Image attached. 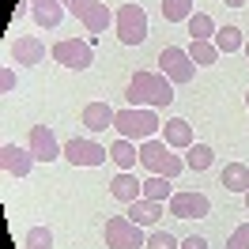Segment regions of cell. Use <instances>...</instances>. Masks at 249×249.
<instances>
[{
    "mask_svg": "<svg viewBox=\"0 0 249 249\" xmlns=\"http://www.w3.org/2000/svg\"><path fill=\"white\" fill-rule=\"evenodd\" d=\"M34 151L31 147H19V143H4L0 147V166H4V174L8 178H27V174L34 170Z\"/></svg>",
    "mask_w": 249,
    "mask_h": 249,
    "instance_id": "cell-11",
    "label": "cell"
},
{
    "mask_svg": "<svg viewBox=\"0 0 249 249\" xmlns=\"http://www.w3.org/2000/svg\"><path fill=\"white\" fill-rule=\"evenodd\" d=\"M147 249H181V242L170 231H151L147 234Z\"/></svg>",
    "mask_w": 249,
    "mask_h": 249,
    "instance_id": "cell-28",
    "label": "cell"
},
{
    "mask_svg": "<svg viewBox=\"0 0 249 249\" xmlns=\"http://www.w3.org/2000/svg\"><path fill=\"white\" fill-rule=\"evenodd\" d=\"M124 98H128V106L166 109V106H174V83L162 76V72L143 68V72H132L128 87H124Z\"/></svg>",
    "mask_w": 249,
    "mask_h": 249,
    "instance_id": "cell-1",
    "label": "cell"
},
{
    "mask_svg": "<svg viewBox=\"0 0 249 249\" xmlns=\"http://www.w3.org/2000/svg\"><path fill=\"white\" fill-rule=\"evenodd\" d=\"M223 4H227V8H246L249 0H223Z\"/></svg>",
    "mask_w": 249,
    "mask_h": 249,
    "instance_id": "cell-34",
    "label": "cell"
},
{
    "mask_svg": "<svg viewBox=\"0 0 249 249\" xmlns=\"http://www.w3.org/2000/svg\"><path fill=\"white\" fill-rule=\"evenodd\" d=\"M27 12H31V0H23V4H19L16 12H12V23H16V19H23V16H27Z\"/></svg>",
    "mask_w": 249,
    "mask_h": 249,
    "instance_id": "cell-33",
    "label": "cell"
},
{
    "mask_svg": "<svg viewBox=\"0 0 249 249\" xmlns=\"http://www.w3.org/2000/svg\"><path fill=\"white\" fill-rule=\"evenodd\" d=\"M102 238H106L109 249H147L143 227L132 223L128 215H109L106 223H102Z\"/></svg>",
    "mask_w": 249,
    "mask_h": 249,
    "instance_id": "cell-4",
    "label": "cell"
},
{
    "mask_svg": "<svg viewBox=\"0 0 249 249\" xmlns=\"http://www.w3.org/2000/svg\"><path fill=\"white\" fill-rule=\"evenodd\" d=\"M189 57H193V61H196V68H200V64H215L219 57H223V53H219V46L215 42H189Z\"/></svg>",
    "mask_w": 249,
    "mask_h": 249,
    "instance_id": "cell-26",
    "label": "cell"
},
{
    "mask_svg": "<svg viewBox=\"0 0 249 249\" xmlns=\"http://www.w3.org/2000/svg\"><path fill=\"white\" fill-rule=\"evenodd\" d=\"M109 159L117 162V170H136V162H140V143L117 136V140L109 143Z\"/></svg>",
    "mask_w": 249,
    "mask_h": 249,
    "instance_id": "cell-18",
    "label": "cell"
},
{
    "mask_svg": "<svg viewBox=\"0 0 249 249\" xmlns=\"http://www.w3.org/2000/svg\"><path fill=\"white\" fill-rule=\"evenodd\" d=\"M162 140L170 143L174 151H189V147H193V124L185 121V117H170V121L162 124Z\"/></svg>",
    "mask_w": 249,
    "mask_h": 249,
    "instance_id": "cell-17",
    "label": "cell"
},
{
    "mask_svg": "<svg viewBox=\"0 0 249 249\" xmlns=\"http://www.w3.org/2000/svg\"><path fill=\"white\" fill-rule=\"evenodd\" d=\"M246 109H249V91H246Z\"/></svg>",
    "mask_w": 249,
    "mask_h": 249,
    "instance_id": "cell-36",
    "label": "cell"
},
{
    "mask_svg": "<svg viewBox=\"0 0 249 249\" xmlns=\"http://www.w3.org/2000/svg\"><path fill=\"white\" fill-rule=\"evenodd\" d=\"M162 19L166 23H189L193 19V0H162Z\"/></svg>",
    "mask_w": 249,
    "mask_h": 249,
    "instance_id": "cell-25",
    "label": "cell"
},
{
    "mask_svg": "<svg viewBox=\"0 0 249 249\" xmlns=\"http://www.w3.org/2000/svg\"><path fill=\"white\" fill-rule=\"evenodd\" d=\"M23 249H53V231L49 227H31L23 238Z\"/></svg>",
    "mask_w": 249,
    "mask_h": 249,
    "instance_id": "cell-27",
    "label": "cell"
},
{
    "mask_svg": "<svg viewBox=\"0 0 249 249\" xmlns=\"http://www.w3.org/2000/svg\"><path fill=\"white\" fill-rule=\"evenodd\" d=\"M227 249H249V223H242V227H234V231H231Z\"/></svg>",
    "mask_w": 249,
    "mask_h": 249,
    "instance_id": "cell-29",
    "label": "cell"
},
{
    "mask_svg": "<svg viewBox=\"0 0 249 249\" xmlns=\"http://www.w3.org/2000/svg\"><path fill=\"white\" fill-rule=\"evenodd\" d=\"M106 159H109V147H102L98 140L72 136L64 143V162H72V166H102Z\"/></svg>",
    "mask_w": 249,
    "mask_h": 249,
    "instance_id": "cell-8",
    "label": "cell"
},
{
    "mask_svg": "<svg viewBox=\"0 0 249 249\" xmlns=\"http://www.w3.org/2000/svg\"><path fill=\"white\" fill-rule=\"evenodd\" d=\"M159 72L170 79L174 87H181V83H193V76H196V61L189 57L185 46H166L162 53H159Z\"/></svg>",
    "mask_w": 249,
    "mask_h": 249,
    "instance_id": "cell-6",
    "label": "cell"
},
{
    "mask_svg": "<svg viewBox=\"0 0 249 249\" xmlns=\"http://www.w3.org/2000/svg\"><path fill=\"white\" fill-rule=\"evenodd\" d=\"M219 46V53H238V49H246V34H242V27H234V23H227L223 31H215V38H212Z\"/></svg>",
    "mask_w": 249,
    "mask_h": 249,
    "instance_id": "cell-21",
    "label": "cell"
},
{
    "mask_svg": "<svg viewBox=\"0 0 249 249\" xmlns=\"http://www.w3.org/2000/svg\"><path fill=\"white\" fill-rule=\"evenodd\" d=\"M159 128H162V121H159V109H147V106L117 109V121H113V132H117V136H124V140H136V143L159 136Z\"/></svg>",
    "mask_w": 249,
    "mask_h": 249,
    "instance_id": "cell-2",
    "label": "cell"
},
{
    "mask_svg": "<svg viewBox=\"0 0 249 249\" xmlns=\"http://www.w3.org/2000/svg\"><path fill=\"white\" fill-rule=\"evenodd\" d=\"M49 57L61 64V68L83 72V68H91V64H94V49H91V42H83V38H61L57 46L49 49Z\"/></svg>",
    "mask_w": 249,
    "mask_h": 249,
    "instance_id": "cell-7",
    "label": "cell"
},
{
    "mask_svg": "<svg viewBox=\"0 0 249 249\" xmlns=\"http://www.w3.org/2000/svg\"><path fill=\"white\" fill-rule=\"evenodd\" d=\"M246 57H249V42H246Z\"/></svg>",
    "mask_w": 249,
    "mask_h": 249,
    "instance_id": "cell-37",
    "label": "cell"
},
{
    "mask_svg": "<svg viewBox=\"0 0 249 249\" xmlns=\"http://www.w3.org/2000/svg\"><path fill=\"white\" fill-rule=\"evenodd\" d=\"M166 212L174 219H208L212 215V200H208V193H174L166 200Z\"/></svg>",
    "mask_w": 249,
    "mask_h": 249,
    "instance_id": "cell-9",
    "label": "cell"
},
{
    "mask_svg": "<svg viewBox=\"0 0 249 249\" xmlns=\"http://www.w3.org/2000/svg\"><path fill=\"white\" fill-rule=\"evenodd\" d=\"M159 215H162V200H147V196H140L136 204H128V219L140 223V227H155Z\"/></svg>",
    "mask_w": 249,
    "mask_h": 249,
    "instance_id": "cell-20",
    "label": "cell"
},
{
    "mask_svg": "<svg viewBox=\"0 0 249 249\" xmlns=\"http://www.w3.org/2000/svg\"><path fill=\"white\" fill-rule=\"evenodd\" d=\"M189 27V34H193V42H212V38H215V19L208 16V12H193V19H189L185 23Z\"/></svg>",
    "mask_w": 249,
    "mask_h": 249,
    "instance_id": "cell-22",
    "label": "cell"
},
{
    "mask_svg": "<svg viewBox=\"0 0 249 249\" xmlns=\"http://www.w3.org/2000/svg\"><path fill=\"white\" fill-rule=\"evenodd\" d=\"M109 196H113V200H121V204H136L143 196V181L132 170H121L113 181H109Z\"/></svg>",
    "mask_w": 249,
    "mask_h": 249,
    "instance_id": "cell-13",
    "label": "cell"
},
{
    "mask_svg": "<svg viewBox=\"0 0 249 249\" xmlns=\"http://www.w3.org/2000/svg\"><path fill=\"white\" fill-rule=\"evenodd\" d=\"M219 185L227 189V193L246 196V193H249V166H246V162H227V166H223V178H219Z\"/></svg>",
    "mask_w": 249,
    "mask_h": 249,
    "instance_id": "cell-19",
    "label": "cell"
},
{
    "mask_svg": "<svg viewBox=\"0 0 249 249\" xmlns=\"http://www.w3.org/2000/svg\"><path fill=\"white\" fill-rule=\"evenodd\" d=\"M242 200H246V212H249V193H246V196H242Z\"/></svg>",
    "mask_w": 249,
    "mask_h": 249,
    "instance_id": "cell-35",
    "label": "cell"
},
{
    "mask_svg": "<svg viewBox=\"0 0 249 249\" xmlns=\"http://www.w3.org/2000/svg\"><path fill=\"white\" fill-rule=\"evenodd\" d=\"M64 12H72V19H83V12L91 8V0H61Z\"/></svg>",
    "mask_w": 249,
    "mask_h": 249,
    "instance_id": "cell-31",
    "label": "cell"
},
{
    "mask_svg": "<svg viewBox=\"0 0 249 249\" xmlns=\"http://www.w3.org/2000/svg\"><path fill=\"white\" fill-rule=\"evenodd\" d=\"M212 162H215V151H212L208 143H193V147L185 151V166H189V170H196V174L208 170Z\"/></svg>",
    "mask_w": 249,
    "mask_h": 249,
    "instance_id": "cell-24",
    "label": "cell"
},
{
    "mask_svg": "<svg viewBox=\"0 0 249 249\" xmlns=\"http://www.w3.org/2000/svg\"><path fill=\"white\" fill-rule=\"evenodd\" d=\"M79 121H83L87 132H106V128H113V121H117V109L106 106V102H87Z\"/></svg>",
    "mask_w": 249,
    "mask_h": 249,
    "instance_id": "cell-14",
    "label": "cell"
},
{
    "mask_svg": "<svg viewBox=\"0 0 249 249\" xmlns=\"http://www.w3.org/2000/svg\"><path fill=\"white\" fill-rule=\"evenodd\" d=\"M49 49L42 46V38H34V34H23L12 42V61L16 64H27V68H38V64L46 61Z\"/></svg>",
    "mask_w": 249,
    "mask_h": 249,
    "instance_id": "cell-12",
    "label": "cell"
},
{
    "mask_svg": "<svg viewBox=\"0 0 249 249\" xmlns=\"http://www.w3.org/2000/svg\"><path fill=\"white\" fill-rule=\"evenodd\" d=\"M174 193H178V189H174L170 178H159V174H151V178L143 181V196H147V200H162V204H166Z\"/></svg>",
    "mask_w": 249,
    "mask_h": 249,
    "instance_id": "cell-23",
    "label": "cell"
},
{
    "mask_svg": "<svg viewBox=\"0 0 249 249\" xmlns=\"http://www.w3.org/2000/svg\"><path fill=\"white\" fill-rule=\"evenodd\" d=\"M113 16H117V12H109V4L91 0V8L83 12V19H79V23H83V31H87V34H106L109 27H113Z\"/></svg>",
    "mask_w": 249,
    "mask_h": 249,
    "instance_id": "cell-16",
    "label": "cell"
},
{
    "mask_svg": "<svg viewBox=\"0 0 249 249\" xmlns=\"http://www.w3.org/2000/svg\"><path fill=\"white\" fill-rule=\"evenodd\" d=\"M113 31L124 46H143L147 42V12L140 4H121L113 16Z\"/></svg>",
    "mask_w": 249,
    "mask_h": 249,
    "instance_id": "cell-5",
    "label": "cell"
},
{
    "mask_svg": "<svg viewBox=\"0 0 249 249\" xmlns=\"http://www.w3.org/2000/svg\"><path fill=\"white\" fill-rule=\"evenodd\" d=\"M31 16L42 31H57L64 19V4L61 0H31Z\"/></svg>",
    "mask_w": 249,
    "mask_h": 249,
    "instance_id": "cell-15",
    "label": "cell"
},
{
    "mask_svg": "<svg viewBox=\"0 0 249 249\" xmlns=\"http://www.w3.org/2000/svg\"><path fill=\"white\" fill-rule=\"evenodd\" d=\"M140 162H143L151 174H159V178H170V181H174L181 170H185V159L174 155V147L162 140V136H151V140L140 143Z\"/></svg>",
    "mask_w": 249,
    "mask_h": 249,
    "instance_id": "cell-3",
    "label": "cell"
},
{
    "mask_svg": "<svg viewBox=\"0 0 249 249\" xmlns=\"http://www.w3.org/2000/svg\"><path fill=\"white\" fill-rule=\"evenodd\" d=\"M0 87H4V94H12L19 87V76L12 72V64H4V72H0Z\"/></svg>",
    "mask_w": 249,
    "mask_h": 249,
    "instance_id": "cell-30",
    "label": "cell"
},
{
    "mask_svg": "<svg viewBox=\"0 0 249 249\" xmlns=\"http://www.w3.org/2000/svg\"><path fill=\"white\" fill-rule=\"evenodd\" d=\"M27 147L34 151L38 162H57V159H64V143L53 136V128H49V124H34L31 136H27Z\"/></svg>",
    "mask_w": 249,
    "mask_h": 249,
    "instance_id": "cell-10",
    "label": "cell"
},
{
    "mask_svg": "<svg viewBox=\"0 0 249 249\" xmlns=\"http://www.w3.org/2000/svg\"><path fill=\"white\" fill-rule=\"evenodd\" d=\"M181 249H208V238L193 234V238H185V242H181Z\"/></svg>",
    "mask_w": 249,
    "mask_h": 249,
    "instance_id": "cell-32",
    "label": "cell"
}]
</instances>
